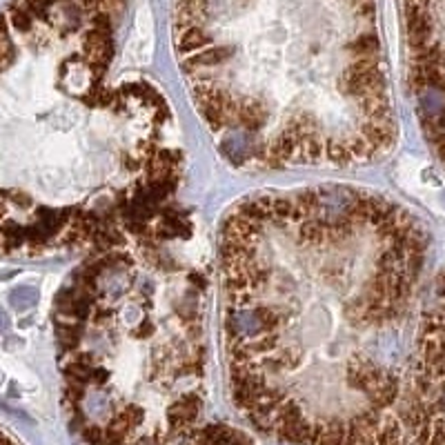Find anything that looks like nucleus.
<instances>
[{
    "label": "nucleus",
    "mask_w": 445,
    "mask_h": 445,
    "mask_svg": "<svg viewBox=\"0 0 445 445\" xmlns=\"http://www.w3.org/2000/svg\"><path fill=\"white\" fill-rule=\"evenodd\" d=\"M33 20H36V18H33L20 3L9 9V22H11V27H14L16 31H20V33L29 31V29L33 27Z\"/></svg>",
    "instance_id": "1"
},
{
    "label": "nucleus",
    "mask_w": 445,
    "mask_h": 445,
    "mask_svg": "<svg viewBox=\"0 0 445 445\" xmlns=\"http://www.w3.org/2000/svg\"><path fill=\"white\" fill-rule=\"evenodd\" d=\"M9 303L16 307V310H27L33 303H36V292L31 288H16L9 296Z\"/></svg>",
    "instance_id": "2"
},
{
    "label": "nucleus",
    "mask_w": 445,
    "mask_h": 445,
    "mask_svg": "<svg viewBox=\"0 0 445 445\" xmlns=\"http://www.w3.org/2000/svg\"><path fill=\"white\" fill-rule=\"evenodd\" d=\"M5 325H7V318H5L3 312H0V329H5Z\"/></svg>",
    "instance_id": "3"
}]
</instances>
